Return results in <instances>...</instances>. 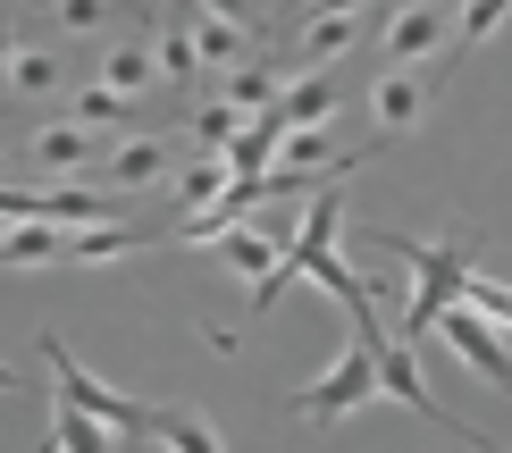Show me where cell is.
<instances>
[{"instance_id": "1", "label": "cell", "mask_w": 512, "mask_h": 453, "mask_svg": "<svg viewBox=\"0 0 512 453\" xmlns=\"http://www.w3.org/2000/svg\"><path fill=\"white\" fill-rule=\"evenodd\" d=\"M378 252H387L395 269H412V302H403V328H395L403 344H412L420 328H437V319L471 294V277H479V244H471V235H454V244H412V235H387Z\"/></svg>"}, {"instance_id": "2", "label": "cell", "mask_w": 512, "mask_h": 453, "mask_svg": "<svg viewBox=\"0 0 512 453\" xmlns=\"http://www.w3.org/2000/svg\"><path fill=\"white\" fill-rule=\"evenodd\" d=\"M370 395H387V378H378V353H370V336H353L345 353H336L328 370H319V378L303 386V395H294V412H303V420H319V428H336V420H353Z\"/></svg>"}, {"instance_id": "3", "label": "cell", "mask_w": 512, "mask_h": 453, "mask_svg": "<svg viewBox=\"0 0 512 453\" xmlns=\"http://www.w3.org/2000/svg\"><path fill=\"white\" fill-rule=\"evenodd\" d=\"M42 361H51L59 403H76V412H93V420H110V428H135V437H152V412H143L135 395H118V386H101V378L84 370V361H76L59 336H42Z\"/></svg>"}, {"instance_id": "4", "label": "cell", "mask_w": 512, "mask_h": 453, "mask_svg": "<svg viewBox=\"0 0 512 453\" xmlns=\"http://www.w3.org/2000/svg\"><path fill=\"white\" fill-rule=\"evenodd\" d=\"M437 336L462 353V370H471V378H487L496 395H512V344L496 336V319H487L479 302H454V311L437 319Z\"/></svg>"}, {"instance_id": "5", "label": "cell", "mask_w": 512, "mask_h": 453, "mask_svg": "<svg viewBox=\"0 0 512 453\" xmlns=\"http://www.w3.org/2000/svg\"><path fill=\"white\" fill-rule=\"evenodd\" d=\"M454 34H462V17L445 9V0H420V9H403L395 26H387V59L403 68V59H420V51H445Z\"/></svg>"}, {"instance_id": "6", "label": "cell", "mask_w": 512, "mask_h": 453, "mask_svg": "<svg viewBox=\"0 0 512 453\" xmlns=\"http://www.w3.org/2000/svg\"><path fill=\"white\" fill-rule=\"evenodd\" d=\"M34 168H42V177H68V185L84 177V168H101L93 160V126H76V118L68 126H42V135H34Z\"/></svg>"}, {"instance_id": "7", "label": "cell", "mask_w": 512, "mask_h": 453, "mask_svg": "<svg viewBox=\"0 0 512 453\" xmlns=\"http://www.w3.org/2000/svg\"><path fill=\"white\" fill-rule=\"evenodd\" d=\"M51 261H68V227H51V219L0 227V269H51Z\"/></svg>"}, {"instance_id": "8", "label": "cell", "mask_w": 512, "mask_h": 453, "mask_svg": "<svg viewBox=\"0 0 512 453\" xmlns=\"http://www.w3.org/2000/svg\"><path fill=\"white\" fill-rule=\"evenodd\" d=\"M101 177H110V185H126V193L160 185V177H168V143H160V135H126L110 160H101Z\"/></svg>"}, {"instance_id": "9", "label": "cell", "mask_w": 512, "mask_h": 453, "mask_svg": "<svg viewBox=\"0 0 512 453\" xmlns=\"http://www.w3.org/2000/svg\"><path fill=\"white\" fill-rule=\"evenodd\" d=\"M370 110H378V126H387V135H403V126L429 118V84L395 68V76H378V84H370Z\"/></svg>"}, {"instance_id": "10", "label": "cell", "mask_w": 512, "mask_h": 453, "mask_svg": "<svg viewBox=\"0 0 512 453\" xmlns=\"http://www.w3.org/2000/svg\"><path fill=\"white\" fill-rule=\"evenodd\" d=\"M101 84H110V93H126V101H143V93L160 84V51H152V42H110Z\"/></svg>"}, {"instance_id": "11", "label": "cell", "mask_w": 512, "mask_h": 453, "mask_svg": "<svg viewBox=\"0 0 512 453\" xmlns=\"http://www.w3.org/2000/svg\"><path fill=\"white\" fill-rule=\"evenodd\" d=\"M0 84H9V93H26V101H51V93H68V68H59V51L26 42V51L0 68Z\"/></svg>"}, {"instance_id": "12", "label": "cell", "mask_w": 512, "mask_h": 453, "mask_svg": "<svg viewBox=\"0 0 512 453\" xmlns=\"http://www.w3.org/2000/svg\"><path fill=\"white\" fill-rule=\"evenodd\" d=\"M286 135H294V126H286V110H261L236 143H227V168H236V177H269V151L286 143Z\"/></svg>"}, {"instance_id": "13", "label": "cell", "mask_w": 512, "mask_h": 453, "mask_svg": "<svg viewBox=\"0 0 512 453\" xmlns=\"http://www.w3.org/2000/svg\"><path fill=\"white\" fill-rule=\"evenodd\" d=\"M152 437H160L168 453H227L219 428H210L202 412H185V403H160V412H152Z\"/></svg>"}, {"instance_id": "14", "label": "cell", "mask_w": 512, "mask_h": 453, "mask_svg": "<svg viewBox=\"0 0 512 453\" xmlns=\"http://www.w3.org/2000/svg\"><path fill=\"white\" fill-rule=\"evenodd\" d=\"M143 244H160V235H152V227H84V235H68V261L101 269V261H126V252H143Z\"/></svg>"}, {"instance_id": "15", "label": "cell", "mask_w": 512, "mask_h": 453, "mask_svg": "<svg viewBox=\"0 0 512 453\" xmlns=\"http://www.w3.org/2000/svg\"><path fill=\"white\" fill-rule=\"evenodd\" d=\"M277 110H286V126H328L336 118V76L328 68H303V84H286Z\"/></svg>"}, {"instance_id": "16", "label": "cell", "mask_w": 512, "mask_h": 453, "mask_svg": "<svg viewBox=\"0 0 512 453\" xmlns=\"http://www.w3.org/2000/svg\"><path fill=\"white\" fill-rule=\"evenodd\" d=\"M42 453H118V445H110V420L59 403V412H51V445H42Z\"/></svg>"}, {"instance_id": "17", "label": "cell", "mask_w": 512, "mask_h": 453, "mask_svg": "<svg viewBox=\"0 0 512 453\" xmlns=\"http://www.w3.org/2000/svg\"><path fill=\"white\" fill-rule=\"evenodd\" d=\"M353 42H361L353 17H303V68H336Z\"/></svg>"}, {"instance_id": "18", "label": "cell", "mask_w": 512, "mask_h": 453, "mask_svg": "<svg viewBox=\"0 0 512 453\" xmlns=\"http://www.w3.org/2000/svg\"><path fill=\"white\" fill-rule=\"evenodd\" d=\"M227 185H236V168H227V151H219V160H194V168L177 177V202L202 219V210H219V202H227Z\"/></svg>"}, {"instance_id": "19", "label": "cell", "mask_w": 512, "mask_h": 453, "mask_svg": "<svg viewBox=\"0 0 512 453\" xmlns=\"http://www.w3.org/2000/svg\"><path fill=\"white\" fill-rule=\"evenodd\" d=\"M194 42H202V68H227V76H236L244 59H252V42H244V26H236V17H202V26H194Z\"/></svg>"}, {"instance_id": "20", "label": "cell", "mask_w": 512, "mask_h": 453, "mask_svg": "<svg viewBox=\"0 0 512 453\" xmlns=\"http://www.w3.org/2000/svg\"><path fill=\"white\" fill-rule=\"evenodd\" d=\"M227 101H236L244 118H261V110H277V101H286V84H277V68H261V59H244V68L227 76Z\"/></svg>"}, {"instance_id": "21", "label": "cell", "mask_w": 512, "mask_h": 453, "mask_svg": "<svg viewBox=\"0 0 512 453\" xmlns=\"http://www.w3.org/2000/svg\"><path fill=\"white\" fill-rule=\"evenodd\" d=\"M152 51H160V76H168V84H194V76H202V42H194V26H160Z\"/></svg>"}, {"instance_id": "22", "label": "cell", "mask_w": 512, "mask_h": 453, "mask_svg": "<svg viewBox=\"0 0 512 453\" xmlns=\"http://www.w3.org/2000/svg\"><path fill=\"white\" fill-rule=\"evenodd\" d=\"M126 118H135V101L110 93V84H84V93H76V126H93V135H101V126H126Z\"/></svg>"}, {"instance_id": "23", "label": "cell", "mask_w": 512, "mask_h": 453, "mask_svg": "<svg viewBox=\"0 0 512 453\" xmlns=\"http://www.w3.org/2000/svg\"><path fill=\"white\" fill-rule=\"evenodd\" d=\"M194 126H202V143H210V151H227V143H236L252 118L236 110V101H202V118H194Z\"/></svg>"}, {"instance_id": "24", "label": "cell", "mask_w": 512, "mask_h": 453, "mask_svg": "<svg viewBox=\"0 0 512 453\" xmlns=\"http://www.w3.org/2000/svg\"><path fill=\"white\" fill-rule=\"evenodd\" d=\"M110 0H59V26H68V34H101V26H110Z\"/></svg>"}, {"instance_id": "25", "label": "cell", "mask_w": 512, "mask_h": 453, "mask_svg": "<svg viewBox=\"0 0 512 453\" xmlns=\"http://www.w3.org/2000/svg\"><path fill=\"white\" fill-rule=\"evenodd\" d=\"M512 17V0H462V42H479V34H496Z\"/></svg>"}, {"instance_id": "26", "label": "cell", "mask_w": 512, "mask_h": 453, "mask_svg": "<svg viewBox=\"0 0 512 453\" xmlns=\"http://www.w3.org/2000/svg\"><path fill=\"white\" fill-rule=\"evenodd\" d=\"M462 302H479L496 328H512V286H496V277H471V294H462Z\"/></svg>"}, {"instance_id": "27", "label": "cell", "mask_w": 512, "mask_h": 453, "mask_svg": "<svg viewBox=\"0 0 512 453\" xmlns=\"http://www.w3.org/2000/svg\"><path fill=\"white\" fill-rule=\"evenodd\" d=\"M319 151H328V135H319V126H294V135H286V160H294V168H311Z\"/></svg>"}, {"instance_id": "28", "label": "cell", "mask_w": 512, "mask_h": 453, "mask_svg": "<svg viewBox=\"0 0 512 453\" xmlns=\"http://www.w3.org/2000/svg\"><path fill=\"white\" fill-rule=\"evenodd\" d=\"M370 0H311V17H361Z\"/></svg>"}, {"instance_id": "29", "label": "cell", "mask_w": 512, "mask_h": 453, "mask_svg": "<svg viewBox=\"0 0 512 453\" xmlns=\"http://www.w3.org/2000/svg\"><path fill=\"white\" fill-rule=\"evenodd\" d=\"M210 17H236V26H252V0H210Z\"/></svg>"}, {"instance_id": "30", "label": "cell", "mask_w": 512, "mask_h": 453, "mask_svg": "<svg viewBox=\"0 0 512 453\" xmlns=\"http://www.w3.org/2000/svg\"><path fill=\"white\" fill-rule=\"evenodd\" d=\"M17 51H26V42H17V26H9V17H0V68H9Z\"/></svg>"}, {"instance_id": "31", "label": "cell", "mask_w": 512, "mask_h": 453, "mask_svg": "<svg viewBox=\"0 0 512 453\" xmlns=\"http://www.w3.org/2000/svg\"><path fill=\"white\" fill-rule=\"evenodd\" d=\"M0 395H17V370H9V361H0Z\"/></svg>"}]
</instances>
